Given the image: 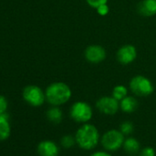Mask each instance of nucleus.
I'll return each instance as SVG.
<instances>
[{
    "label": "nucleus",
    "mask_w": 156,
    "mask_h": 156,
    "mask_svg": "<svg viewBox=\"0 0 156 156\" xmlns=\"http://www.w3.org/2000/svg\"><path fill=\"white\" fill-rule=\"evenodd\" d=\"M76 144L84 150H93L100 140V135L96 126L84 123L74 135Z\"/></svg>",
    "instance_id": "1"
},
{
    "label": "nucleus",
    "mask_w": 156,
    "mask_h": 156,
    "mask_svg": "<svg viewBox=\"0 0 156 156\" xmlns=\"http://www.w3.org/2000/svg\"><path fill=\"white\" fill-rule=\"evenodd\" d=\"M45 97L51 106H61L68 102L72 97L70 87L63 82H54L49 85L45 90Z\"/></svg>",
    "instance_id": "2"
},
{
    "label": "nucleus",
    "mask_w": 156,
    "mask_h": 156,
    "mask_svg": "<svg viewBox=\"0 0 156 156\" xmlns=\"http://www.w3.org/2000/svg\"><path fill=\"white\" fill-rule=\"evenodd\" d=\"M130 91L138 97H148L154 91L152 82L143 75H135L129 81Z\"/></svg>",
    "instance_id": "3"
},
{
    "label": "nucleus",
    "mask_w": 156,
    "mask_h": 156,
    "mask_svg": "<svg viewBox=\"0 0 156 156\" xmlns=\"http://www.w3.org/2000/svg\"><path fill=\"white\" fill-rule=\"evenodd\" d=\"M70 117L78 123H87L93 117L91 106L85 101H76L70 108Z\"/></svg>",
    "instance_id": "4"
},
{
    "label": "nucleus",
    "mask_w": 156,
    "mask_h": 156,
    "mask_svg": "<svg viewBox=\"0 0 156 156\" xmlns=\"http://www.w3.org/2000/svg\"><path fill=\"white\" fill-rule=\"evenodd\" d=\"M125 135L118 129H109L100 138V142L104 149L108 151H115L123 146Z\"/></svg>",
    "instance_id": "5"
},
{
    "label": "nucleus",
    "mask_w": 156,
    "mask_h": 156,
    "mask_svg": "<svg viewBox=\"0 0 156 156\" xmlns=\"http://www.w3.org/2000/svg\"><path fill=\"white\" fill-rule=\"evenodd\" d=\"M23 99L32 107H41L46 100L45 92L38 86L30 85L24 87L22 92Z\"/></svg>",
    "instance_id": "6"
},
{
    "label": "nucleus",
    "mask_w": 156,
    "mask_h": 156,
    "mask_svg": "<svg viewBox=\"0 0 156 156\" xmlns=\"http://www.w3.org/2000/svg\"><path fill=\"white\" fill-rule=\"evenodd\" d=\"M96 107L99 112L105 115H115L119 108V101L112 96L101 97L96 103Z\"/></svg>",
    "instance_id": "7"
},
{
    "label": "nucleus",
    "mask_w": 156,
    "mask_h": 156,
    "mask_svg": "<svg viewBox=\"0 0 156 156\" xmlns=\"http://www.w3.org/2000/svg\"><path fill=\"white\" fill-rule=\"evenodd\" d=\"M86 60L90 63H100L103 61H105L107 57V52L104 47L101 45L92 44L87 47L84 52Z\"/></svg>",
    "instance_id": "8"
},
{
    "label": "nucleus",
    "mask_w": 156,
    "mask_h": 156,
    "mask_svg": "<svg viewBox=\"0 0 156 156\" xmlns=\"http://www.w3.org/2000/svg\"><path fill=\"white\" fill-rule=\"evenodd\" d=\"M116 58L119 63L123 65H128L136 60L137 50L131 44H125L118 50L116 53Z\"/></svg>",
    "instance_id": "9"
},
{
    "label": "nucleus",
    "mask_w": 156,
    "mask_h": 156,
    "mask_svg": "<svg viewBox=\"0 0 156 156\" xmlns=\"http://www.w3.org/2000/svg\"><path fill=\"white\" fill-rule=\"evenodd\" d=\"M40 156H58L59 147L52 140H42L39 143L37 148Z\"/></svg>",
    "instance_id": "10"
},
{
    "label": "nucleus",
    "mask_w": 156,
    "mask_h": 156,
    "mask_svg": "<svg viewBox=\"0 0 156 156\" xmlns=\"http://www.w3.org/2000/svg\"><path fill=\"white\" fill-rule=\"evenodd\" d=\"M137 11L142 17L156 15V0H142L137 6Z\"/></svg>",
    "instance_id": "11"
},
{
    "label": "nucleus",
    "mask_w": 156,
    "mask_h": 156,
    "mask_svg": "<svg viewBox=\"0 0 156 156\" xmlns=\"http://www.w3.org/2000/svg\"><path fill=\"white\" fill-rule=\"evenodd\" d=\"M9 116L7 112L0 114V140H7L10 135Z\"/></svg>",
    "instance_id": "12"
},
{
    "label": "nucleus",
    "mask_w": 156,
    "mask_h": 156,
    "mask_svg": "<svg viewBox=\"0 0 156 156\" xmlns=\"http://www.w3.org/2000/svg\"><path fill=\"white\" fill-rule=\"evenodd\" d=\"M138 101L135 98L127 96L119 101V108L125 113H132L138 108Z\"/></svg>",
    "instance_id": "13"
},
{
    "label": "nucleus",
    "mask_w": 156,
    "mask_h": 156,
    "mask_svg": "<svg viewBox=\"0 0 156 156\" xmlns=\"http://www.w3.org/2000/svg\"><path fill=\"white\" fill-rule=\"evenodd\" d=\"M46 117L49 121L54 124H59L62 119V111L57 107L52 106L46 112Z\"/></svg>",
    "instance_id": "14"
},
{
    "label": "nucleus",
    "mask_w": 156,
    "mask_h": 156,
    "mask_svg": "<svg viewBox=\"0 0 156 156\" xmlns=\"http://www.w3.org/2000/svg\"><path fill=\"white\" fill-rule=\"evenodd\" d=\"M122 147L125 150V151H127L129 154H133V153H137L140 151V142L135 138L129 137L125 139Z\"/></svg>",
    "instance_id": "15"
},
{
    "label": "nucleus",
    "mask_w": 156,
    "mask_h": 156,
    "mask_svg": "<svg viewBox=\"0 0 156 156\" xmlns=\"http://www.w3.org/2000/svg\"><path fill=\"white\" fill-rule=\"evenodd\" d=\"M127 96H128V88L123 85H118L112 90V97L116 98L118 101L122 100Z\"/></svg>",
    "instance_id": "16"
},
{
    "label": "nucleus",
    "mask_w": 156,
    "mask_h": 156,
    "mask_svg": "<svg viewBox=\"0 0 156 156\" xmlns=\"http://www.w3.org/2000/svg\"><path fill=\"white\" fill-rule=\"evenodd\" d=\"M75 143H76L75 137L73 136V135H64L61 139V144H62V146L64 147V148H67V149L73 147Z\"/></svg>",
    "instance_id": "17"
},
{
    "label": "nucleus",
    "mask_w": 156,
    "mask_h": 156,
    "mask_svg": "<svg viewBox=\"0 0 156 156\" xmlns=\"http://www.w3.org/2000/svg\"><path fill=\"white\" fill-rule=\"evenodd\" d=\"M124 135H129L133 132L134 130V126L130 121H124L120 125V129H119Z\"/></svg>",
    "instance_id": "18"
},
{
    "label": "nucleus",
    "mask_w": 156,
    "mask_h": 156,
    "mask_svg": "<svg viewBox=\"0 0 156 156\" xmlns=\"http://www.w3.org/2000/svg\"><path fill=\"white\" fill-rule=\"evenodd\" d=\"M108 0H86L87 4L93 8V9H98L99 6L103 5V4H108Z\"/></svg>",
    "instance_id": "19"
},
{
    "label": "nucleus",
    "mask_w": 156,
    "mask_h": 156,
    "mask_svg": "<svg viewBox=\"0 0 156 156\" xmlns=\"http://www.w3.org/2000/svg\"><path fill=\"white\" fill-rule=\"evenodd\" d=\"M97 11H98V15H100L102 17H105V16H107L109 13V7H108V4H103V5L99 6L97 9Z\"/></svg>",
    "instance_id": "20"
},
{
    "label": "nucleus",
    "mask_w": 156,
    "mask_h": 156,
    "mask_svg": "<svg viewBox=\"0 0 156 156\" xmlns=\"http://www.w3.org/2000/svg\"><path fill=\"white\" fill-rule=\"evenodd\" d=\"M140 156H155V150L152 147H145L140 151Z\"/></svg>",
    "instance_id": "21"
},
{
    "label": "nucleus",
    "mask_w": 156,
    "mask_h": 156,
    "mask_svg": "<svg viewBox=\"0 0 156 156\" xmlns=\"http://www.w3.org/2000/svg\"><path fill=\"white\" fill-rule=\"evenodd\" d=\"M7 108H8V100L4 96L0 95V114L6 112Z\"/></svg>",
    "instance_id": "22"
},
{
    "label": "nucleus",
    "mask_w": 156,
    "mask_h": 156,
    "mask_svg": "<svg viewBox=\"0 0 156 156\" xmlns=\"http://www.w3.org/2000/svg\"><path fill=\"white\" fill-rule=\"evenodd\" d=\"M90 156H112L109 152L108 151H96V152H93Z\"/></svg>",
    "instance_id": "23"
}]
</instances>
